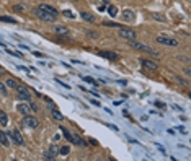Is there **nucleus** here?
I'll use <instances>...</instances> for the list:
<instances>
[{"label": "nucleus", "mask_w": 191, "mask_h": 161, "mask_svg": "<svg viewBox=\"0 0 191 161\" xmlns=\"http://www.w3.org/2000/svg\"><path fill=\"white\" fill-rule=\"evenodd\" d=\"M13 8H15L17 12H23V10H25V7H23V5H15Z\"/></svg>", "instance_id": "nucleus-30"}, {"label": "nucleus", "mask_w": 191, "mask_h": 161, "mask_svg": "<svg viewBox=\"0 0 191 161\" xmlns=\"http://www.w3.org/2000/svg\"><path fill=\"white\" fill-rule=\"evenodd\" d=\"M152 18L157 20V21H162V23H165V21H167V18L164 17V15H160V13H152Z\"/></svg>", "instance_id": "nucleus-23"}, {"label": "nucleus", "mask_w": 191, "mask_h": 161, "mask_svg": "<svg viewBox=\"0 0 191 161\" xmlns=\"http://www.w3.org/2000/svg\"><path fill=\"white\" fill-rule=\"evenodd\" d=\"M61 132H62V135H64V138H66L67 142H70V143H72V140H74V135L70 134V132H69L67 129H64V127H61Z\"/></svg>", "instance_id": "nucleus-17"}, {"label": "nucleus", "mask_w": 191, "mask_h": 161, "mask_svg": "<svg viewBox=\"0 0 191 161\" xmlns=\"http://www.w3.org/2000/svg\"><path fill=\"white\" fill-rule=\"evenodd\" d=\"M72 143H74V145H79V146H83V145H85V142L82 140L80 137H77V135H74V140H72Z\"/></svg>", "instance_id": "nucleus-25"}, {"label": "nucleus", "mask_w": 191, "mask_h": 161, "mask_svg": "<svg viewBox=\"0 0 191 161\" xmlns=\"http://www.w3.org/2000/svg\"><path fill=\"white\" fill-rule=\"evenodd\" d=\"M118 34H119V38L127 39V41H132V39H136V38H137L136 31H134V29H131V28H119Z\"/></svg>", "instance_id": "nucleus-3"}, {"label": "nucleus", "mask_w": 191, "mask_h": 161, "mask_svg": "<svg viewBox=\"0 0 191 161\" xmlns=\"http://www.w3.org/2000/svg\"><path fill=\"white\" fill-rule=\"evenodd\" d=\"M0 143H2L3 146H8L10 145V138H8V135H7L2 129H0Z\"/></svg>", "instance_id": "nucleus-12"}, {"label": "nucleus", "mask_w": 191, "mask_h": 161, "mask_svg": "<svg viewBox=\"0 0 191 161\" xmlns=\"http://www.w3.org/2000/svg\"><path fill=\"white\" fill-rule=\"evenodd\" d=\"M140 64H142V67H145V69H149V70H157V64H154L152 60L140 59Z\"/></svg>", "instance_id": "nucleus-10"}, {"label": "nucleus", "mask_w": 191, "mask_h": 161, "mask_svg": "<svg viewBox=\"0 0 191 161\" xmlns=\"http://www.w3.org/2000/svg\"><path fill=\"white\" fill-rule=\"evenodd\" d=\"M57 155H59V148L56 145H51V146H49V150H46L44 153H42V158H44V159H56Z\"/></svg>", "instance_id": "nucleus-7"}, {"label": "nucleus", "mask_w": 191, "mask_h": 161, "mask_svg": "<svg viewBox=\"0 0 191 161\" xmlns=\"http://www.w3.org/2000/svg\"><path fill=\"white\" fill-rule=\"evenodd\" d=\"M106 10V5H100L98 7V12H105Z\"/></svg>", "instance_id": "nucleus-32"}, {"label": "nucleus", "mask_w": 191, "mask_h": 161, "mask_svg": "<svg viewBox=\"0 0 191 161\" xmlns=\"http://www.w3.org/2000/svg\"><path fill=\"white\" fill-rule=\"evenodd\" d=\"M62 15L67 17V18H70V20H75V13H72L70 10H62Z\"/></svg>", "instance_id": "nucleus-26"}, {"label": "nucleus", "mask_w": 191, "mask_h": 161, "mask_svg": "<svg viewBox=\"0 0 191 161\" xmlns=\"http://www.w3.org/2000/svg\"><path fill=\"white\" fill-rule=\"evenodd\" d=\"M69 153H70V146L69 145H64V146L59 148V155H62V156H67Z\"/></svg>", "instance_id": "nucleus-21"}, {"label": "nucleus", "mask_w": 191, "mask_h": 161, "mask_svg": "<svg viewBox=\"0 0 191 161\" xmlns=\"http://www.w3.org/2000/svg\"><path fill=\"white\" fill-rule=\"evenodd\" d=\"M108 13H110V17L115 18L116 15H118V7H116V5H110V7H108Z\"/></svg>", "instance_id": "nucleus-22"}, {"label": "nucleus", "mask_w": 191, "mask_h": 161, "mask_svg": "<svg viewBox=\"0 0 191 161\" xmlns=\"http://www.w3.org/2000/svg\"><path fill=\"white\" fill-rule=\"evenodd\" d=\"M157 42L159 44H164V46H178V39H175V38H170V36H164V34H160L159 38H157Z\"/></svg>", "instance_id": "nucleus-6"}, {"label": "nucleus", "mask_w": 191, "mask_h": 161, "mask_svg": "<svg viewBox=\"0 0 191 161\" xmlns=\"http://www.w3.org/2000/svg\"><path fill=\"white\" fill-rule=\"evenodd\" d=\"M17 111H18L20 114L26 116V114H30V107H28L26 104H18V106H17Z\"/></svg>", "instance_id": "nucleus-19"}, {"label": "nucleus", "mask_w": 191, "mask_h": 161, "mask_svg": "<svg viewBox=\"0 0 191 161\" xmlns=\"http://www.w3.org/2000/svg\"><path fill=\"white\" fill-rule=\"evenodd\" d=\"M23 125H26L28 129H38V127H39V121L36 119V116L26 114V116L23 117Z\"/></svg>", "instance_id": "nucleus-4"}, {"label": "nucleus", "mask_w": 191, "mask_h": 161, "mask_svg": "<svg viewBox=\"0 0 191 161\" xmlns=\"http://www.w3.org/2000/svg\"><path fill=\"white\" fill-rule=\"evenodd\" d=\"M123 18L126 20V21H132L134 18V13H132V10H129V8H126V10H123Z\"/></svg>", "instance_id": "nucleus-16"}, {"label": "nucleus", "mask_w": 191, "mask_h": 161, "mask_svg": "<svg viewBox=\"0 0 191 161\" xmlns=\"http://www.w3.org/2000/svg\"><path fill=\"white\" fill-rule=\"evenodd\" d=\"M39 8H41V10H44V12H47V13H51V15H54V17H59V12L56 10L52 5H47V3H41V5H39Z\"/></svg>", "instance_id": "nucleus-9"}, {"label": "nucleus", "mask_w": 191, "mask_h": 161, "mask_svg": "<svg viewBox=\"0 0 191 161\" xmlns=\"http://www.w3.org/2000/svg\"><path fill=\"white\" fill-rule=\"evenodd\" d=\"M52 117L56 121H64V116H62V112L61 111H57L56 107H52Z\"/></svg>", "instance_id": "nucleus-20"}, {"label": "nucleus", "mask_w": 191, "mask_h": 161, "mask_svg": "<svg viewBox=\"0 0 191 161\" xmlns=\"http://www.w3.org/2000/svg\"><path fill=\"white\" fill-rule=\"evenodd\" d=\"M103 25H105V26H108V28H113V26H118V28H119V25H118V23H111V21H105Z\"/></svg>", "instance_id": "nucleus-28"}, {"label": "nucleus", "mask_w": 191, "mask_h": 161, "mask_svg": "<svg viewBox=\"0 0 191 161\" xmlns=\"http://www.w3.org/2000/svg\"><path fill=\"white\" fill-rule=\"evenodd\" d=\"M90 102H93V104H95V106H101V102H98L96 99H91Z\"/></svg>", "instance_id": "nucleus-33"}, {"label": "nucleus", "mask_w": 191, "mask_h": 161, "mask_svg": "<svg viewBox=\"0 0 191 161\" xmlns=\"http://www.w3.org/2000/svg\"><path fill=\"white\" fill-rule=\"evenodd\" d=\"M129 46L134 47V49H137V50H140V52H147V54H150V55H159V52H155L152 47L145 46V44H142V42H137V41H134V39L129 41Z\"/></svg>", "instance_id": "nucleus-2"}, {"label": "nucleus", "mask_w": 191, "mask_h": 161, "mask_svg": "<svg viewBox=\"0 0 191 161\" xmlns=\"http://www.w3.org/2000/svg\"><path fill=\"white\" fill-rule=\"evenodd\" d=\"M33 13H34V17H38V18L42 20V21H47V23H54V21L57 20V17H54V15L47 13V12H44V10H41L39 7H38V8H34Z\"/></svg>", "instance_id": "nucleus-1"}, {"label": "nucleus", "mask_w": 191, "mask_h": 161, "mask_svg": "<svg viewBox=\"0 0 191 161\" xmlns=\"http://www.w3.org/2000/svg\"><path fill=\"white\" fill-rule=\"evenodd\" d=\"M100 55L105 57V59H108V60H116V59H118V54L116 52H111V50H101Z\"/></svg>", "instance_id": "nucleus-11"}, {"label": "nucleus", "mask_w": 191, "mask_h": 161, "mask_svg": "<svg viewBox=\"0 0 191 161\" xmlns=\"http://www.w3.org/2000/svg\"><path fill=\"white\" fill-rule=\"evenodd\" d=\"M154 104L157 106V107H160V109H162V107H165V104H164V102H162V101H155Z\"/></svg>", "instance_id": "nucleus-31"}, {"label": "nucleus", "mask_w": 191, "mask_h": 161, "mask_svg": "<svg viewBox=\"0 0 191 161\" xmlns=\"http://www.w3.org/2000/svg\"><path fill=\"white\" fill-rule=\"evenodd\" d=\"M54 33L59 34V36H67L69 34V28H66V26H56L54 28Z\"/></svg>", "instance_id": "nucleus-14"}, {"label": "nucleus", "mask_w": 191, "mask_h": 161, "mask_svg": "<svg viewBox=\"0 0 191 161\" xmlns=\"http://www.w3.org/2000/svg\"><path fill=\"white\" fill-rule=\"evenodd\" d=\"M5 86L10 88V90H17V88L20 86V83L17 82V80H13V78H8V80L5 82Z\"/></svg>", "instance_id": "nucleus-13"}, {"label": "nucleus", "mask_w": 191, "mask_h": 161, "mask_svg": "<svg viewBox=\"0 0 191 161\" xmlns=\"http://www.w3.org/2000/svg\"><path fill=\"white\" fill-rule=\"evenodd\" d=\"M17 93H18V96H20L21 99H25V101H30V99H31V93L28 91L25 86H21V85L17 88Z\"/></svg>", "instance_id": "nucleus-8"}, {"label": "nucleus", "mask_w": 191, "mask_h": 161, "mask_svg": "<svg viewBox=\"0 0 191 161\" xmlns=\"http://www.w3.org/2000/svg\"><path fill=\"white\" fill-rule=\"evenodd\" d=\"M7 124H8V116H7L5 111H0V125L5 127Z\"/></svg>", "instance_id": "nucleus-18"}, {"label": "nucleus", "mask_w": 191, "mask_h": 161, "mask_svg": "<svg viewBox=\"0 0 191 161\" xmlns=\"http://www.w3.org/2000/svg\"><path fill=\"white\" fill-rule=\"evenodd\" d=\"M8 138H12V142H15V145H25V140H23V135L20 134V130L18 129H13L12 132H8Z\"/></svg>", "instance_id": "nucleus-5"}, {"label": "nucleus", "mask_w": 191, "mask_h": 161, "mask_svg": "<svg viewBox=\"0 0 191 161\" xmlns=\"http://www.w3.org/2000/svg\"><path fill=\"white\" fill-rule=\"evenodd\" d=\"M83 80H85L87 83H90V85H95V80H93V78H90V77H83Z\"/></svg>", "instance_id": "nucleus-29"}, {"label": "nucleus", "mask_w": 191, "mask_h": 161, "mask_svg": "<svg viewBox=\"0 0 191 161\" xmlns=\"http://www.w3.org/2000/svg\"><path fill=\"white\" fill-rule=\"evenodd\" d=\"M0 93H2L3 96H7V94H8V90H7V86H5L3 83H0Z\"/></svg>", "instance_id": "nucleus-27"}, {"label": "nucleus", "mask_w": 191, "mask_h": 161, "mask_svg": "<svg viewBox=\"0 0 191 161\" xmlns=\"http://www.w3.org/2000/svg\"><path fill=\"white\" fill-rule=\"evenodd\" d=\"M82 18H83L85 21H88V23H95V21H96L95 15H91V13H88V12H82Z\"/></svg>", "instance_id": "nucleus-15"}, {"label": "nucleus", "mask_w": 191, "mask_h": 161, "mask_svg": "<svg viewBox=\"0 0 191 161\" xmlns=\"http://www.w3.org/2000/svg\"><path fill=\"white\" fill-rule=\"evenodd\" d=\"M30 107L33 109V111H36V109H38V106H36V104H34V102H31V104H30Z\"/></svg>", "instance_id": "nucleus-34"}, {"label": "nucleus", "mask_w": 191, "mask_h": 161, "mask_svg": "<svg viewBox=\"0 0 191 161\" xmlns=\"http://www.w3.org/2000/svg\"><path fill=\"white\" fill-rule=\"evenodd\" d=\"M0 21H5V23H12V25L17 23V20L12 18V17H0Z\"/></svg>", "instance_id": "nucleus-24"}, {"label": "nucleus", "mask_w": 191, "mask_h": 161, "mask_svg": "<svg viewBox=\"0 0 191 161\" xmlns=\"http://www.w3.org/2000/svg\"><path fill=\"white\" fill-rule=\"evenodd\" d=\"M101 2H103V3H108V2H110V0H101Z\"/></svg>", "instance_id": "nucleus-35"}]
</instances>
